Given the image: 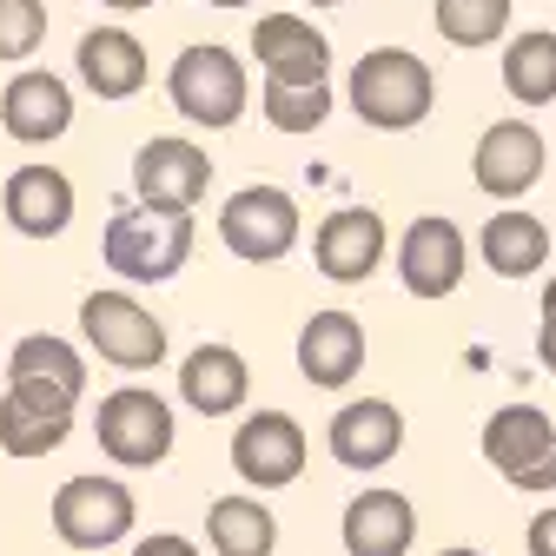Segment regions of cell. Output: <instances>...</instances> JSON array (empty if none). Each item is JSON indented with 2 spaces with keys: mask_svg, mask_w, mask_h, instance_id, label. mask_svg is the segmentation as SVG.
Here are the masks:
<instances>
[{
  "mask_svg": "<svg viewBox=\"0 0 556 556\" xmlns=\"http://www.w3.org/2000/svg\"><path fill=\"white\" fill-rule=\"evenodd\" d=\"M438 106V80L410 47H371L352 60V113L378 132H410Z\"/></svg>",
  "mask_w": 556,
  "mask_h": 556,
  "instance_id": "cell-1",
  "label": "cell"
},
{
  "mask_svg": "<svg viewBox=\"0 0 556 556\" xmlns=\"http://www.w3.org/2000/svg\"><path fill=\"white\" fill-rule=\"evenodd\" d=\"M106 265L132 286H166V278L192 258V213H160V205H119L100 239Z\"/></svg>",
  "mask_w": 556,
  "mask_h": 556,
  "instance_id": "cell-2",
  "label": "cell"
},
{
  "mask_svg": "<svg viewBox=\"0 0 556 556\" xmlns=\"http://www.w3.org/2000/svg\"><path fill=\"white\" fill-rule=\"evenodd\" d=\"M166 93H173L179 119H192L205 132H226V126H239V113L252 100V80H245V60L232 47L199 40L166 66Z\"/></svg>",
  "mask_w": 556,
  "mask_h": 556,
  "instance_id": "cell-3",
  "label": "cell"
},
{
  "mask_svg": "<svg viewBox=\"0 0 556 556\" xmlns=\"http://www.w3.org/2000/svg\"><path fill=\"white\" fill-rule=\"evenodd\" d=\"M173 431H179V425H173V404H166L153 384H119L113 397H100V417H93L100 451H106L113 464H126V470L166 464Z\"/></svg>",
  "mask_w": 556,
  "mask_h": 556,
  "instance_id": "cell-4",
  "label": "cell"
},
{
  "mask_svg": "<svg viewBox=\"0 0 556 556\" xmlns=\"http://www.w3.org/2000/svg\"><path fill=\"white\" fill-rule=\"evenodd\" d=\"M483 457H491V470L504 483H517L530 497H549L556 491V425H549V410H536V404L491 410V425H483Z\"/></svg>",
  "mask_w": 556,
  "mask_h": 556,
  "instance_id": "cell-5",
  "label": "cell"
},
{
  "mask_svg": "<svg viewBox=\"0 0 556 556\" xmlns=\"http://www.w3.org/2000/svg\"><path fill=\"white\" fill-rule=\"evenodd\" d=\"M219 239L245 265H278L299 245V199L286 186H245L219 205Z\"/></svg>",
  "mask_w": 556,
  "mask_h": 556,
  "instance_id": "cell-6",
  "label": "cell"
},
{
  "mask_svg": "<svg viewBox=\"0 0 556 556\" xmlns=\"http://www.w3.org/2000/svg\"><path fill=\"white\" fill-rule=\"evenodd\" d=\"M47 517H53V536L66 549H113L132 530V491L119 477H66L47 504Z\"/></svg>",
  "mask_w": 556,
  "mask_h": 556,
  "instance_id": "cell-7",
  "label": "cell"
},
{
  "mask_svg": "<svg viewBox=\"0 0 556 556\" xmlns=\"http://www.w3.org/2000/svg\"><path fill=\"white\" fill-rule=\"evenodd\" d=\"M80 331H87L93 352L106 365H119V371H153L166 358V325L139 299H126V292H93L80 305Z\"/></svg>",
  "mask_w": 556,
  "mask_h": 556,
  "instance_id": "cell-8",
  "label": "cell"
},
{
  "mask_svg": "<svg viewBox=\"0 0 556 556\" xmlns=\"http://www.w3.org/2000/svg\"><path fill=\"white\" fill-rule=\"evenodd\" d=\"M384 252H391V232H384L378 205H338V213H325L318 232H312V265L331 278V286H365V278L384 265Z\"/></svg>",
  "mask_w": 556,
  "mask_h": 556,
  "instance_id": "cell-9",
  "label": "cell"
},
{
  "mask_svg": "<svg viewBox=\"0 0 556 556\" xmlns=\"http://www.w3.org/2000/svg\"><path fill=\"white\" fill-rule=\"evenodd\" d=\"M464 265H470V239L457 232V219L425 213L410 219L397 239V278L410 299H451L464 286Z\"/></svg>",
  "mask_w": 556,
  "mask_h": 556,
  "instance_id": "cell-10",
  "label": "cell"
},
{
  "mask_svg": "<svg viewBox=\"0 0 556 556\" xmlns=\"http://www.w3.org/2000/svg\"><path fill=\"white\" fill-rule=\"evenodd\" d=\"M213 186V153L199 139H147L132 153V192L139 205H160V213H192L199 192Z\"/></svg>",
  "mask_w": 556,
  "mask_h": 556,
  "instance_id": "cell-11",
  "label": "cell"
},
{
  "mask_svg": "<svg viewBox=\"0 0 556 556\" xmlns=\"http://www.w3.org/2000/svg\"><path fill=\"white\" fill-rule=\"evenodd\" d=\"M549 166V147H543V132L530 119H497V126H483L477 139V153H470V179L477 192H491L497 205H517Z\"/></svg>",
  "mask_w": 556,
  "mask_h": 556,
  "instance_id": "cell-12",
  "label": "cell"
},
{
  "mask_svg": "<svg viewBox=\"0 0 556 556\" xmlns=\"http://www.w3.org/2000/svg\"><path fill=\"white\" fill-rule=\"evenodd\" d=\"M232 470L252 483V491H286V483L305 477V431L286 410H252L232 431Z\"/></svg>",
  "mask_w": 556,
  "mask_h": 556,
  "instance_id": "cell-13",
  "label": "cell"
},
{
  "mask_svg": "<svg viewBox=\"0 0 556 556\" xmlns=\"http://www.w3.org/2000/svg\"><path fill=\"white\" fill-rule=\"evenodd\" d=\"M74 404L53 384H34V378H14L8 397H0V451L8 457H47L66 444V431H74Z\"/></svg>",
  "mask_w": 556,
  "mask_h": 556,
  "instance_id": "cell-14",
  "label": "cell"
},
{
  "mask_svg": "<svg viewBox=\"0 0 556 556\" xmlns=\"http://www.w3.org/2000/svg\"><path fill=\"white\" fill-rule=\"evenodd\" d=\"M0 126H8V139H21V147H47V139H60L74 126V87H66L53 66H27V74H14L0 87Z\"/></svg>",
  "mask_w": 556,
  "mask_h": 556,
  "instance_id": "cell-15",
  "label": "cell"
},
{
  "mask_svg": "<svg viewBox=\"0 0 556 556\" xmlns=\"http://www.w3.org/2000/svg\"><path fill=\"white\" fill-rule=\"evenodd\" d=\"M331 457L344 470H384L404 451V417L384 397H358V404H338L331 410V431H325Z\"/></svg>",
  "mask_w": 556,
  "mask_h": 556,
  "instance_id": "cell-16",
  "label": "cell"
},
{
  "mask_svg": "<svg viewBox=\"0 0 556 556\" xmlns=\"http://www.w3.org/2000/svg\"><path fill=\"white\" fill-rule=\"evenodd\" d=\"M299 371L318 391H344L365 371V325L352 312H312L299 331Z\"/></svg>",
  "mask_w": 556,
  "mask_h": 556,
  "instance_id": "cell-17",
  "label": "cell"
},
{
  "mask_svg": "<svg viewBox=\"0 0 556 556\" xmlns=\"http://www.w3.org/2000/svg\"><path fill=\"white\" fill-rule=\"evenodd\" d=\"M0 213H8V226L21 239H60L74 226V179L53 166H21V173H8Z\"/></svg>",
  "mask_w": 556,
  "mask_h": 556,
  "instance_id": "cell-18",
  "label": "cell"
},
{
  "mask_svg": "<svg viewBox=\"0 0 556 556\" xmlns=\"http://www.w3.org/2000/svg\"><path fill=\"white\" fill-rule=\"evenodd\" d=\"M344 556H404L410 536H417V510L404 491H358L344 504Z\"/></svg>",
  "mask_w": 556,
  "mask_h": 556,
  "instance_id": "cell-19",
  "label": "cell"
},
{
  "mask_svg": "<svg viewBox=\"0 0 556 556\" xmlns=\"http://www.w3.org/2000/svg\"><path fill=\"white\" fill-rule=\"evenodd\" d=\"M74 66H80V87L93 100H132L139 87H147V47H139V34H126V27L80 34Z\"/></svg>",
  "mask_w": 556,
  "mask_h": 556,
  "instance_id": "cell-20",
  "label": "cell"
},
{
  "mask_svg": "<svg viewBox=\"0 0 556 556\" xmlns=\"http://www.w3.org/2000/svg\"><path fill=\"white\" fill-rule=\"evenodd\" d=\"M252 60L278 80H299V74H331V40L305 21V14H258L252 27Z\"/></svg>",
  "mask_w": 556,
  "mask_h": 556,
  "instance_id": "cell-21",
  "label": "cell"
},
{
  "mask_svg": "<svg viewBox=\"0 0 556 556\" xmlns=\"http://www.w3.org/2000/svg\"><path fill=\"white\" fill-rule=\"evenodd\" d=\"M477 258L497 278H530V271L549 265V226L536 213H523V205H497L477 232Z\"/></svg>",
  "mask_w": 556,
  "mask_h": 556,
  "instance_id": "cell-22",
  "label": "cell"
},
{
  "mask_svg": "<svg viewBox=\"0 0 556 556\" xmlns=\"http://www.w3.org/2000/svg\"><path fill=\"white\" fill-rule=\"evenodd\" d=\"M252 391V371L232 344H199V352L179 365V397L199 410V417H232Z\"/></svg>",
  "mask_w": 556,
  "mask_h": 556,
  "instance_id": "cell-23",
  "label": "cell"
},
{
  "mask_svg": "<svg viewBox=\"0 0 556 556\" xmlns=\"http://www.w3.org/2000/svg\"><path fill=\"white\" fill-rule=\"evenodd\" d=\"M504 93L517 106H549L556 100V34L523 27L504 40Z\"/></svg>",
  "mask_w": 556,
  "mask_h": 556,
  "instance_id": "cell-24",
  "label": "cell"
},
{
  "mask_svg": "<svg viewBox=\"0 0 556 556\" xmlns=\"http://www.w3.org/2000/svg\"><path fill=\"white\" fill-rule=\"evenodd\" d=\"M205 543L219 556H271L278 549V517L258 497H219L205 510Z\"/></svg>",
  "mask_w": 556,
  "mask_h": 556,
  "instance_id": "cell-25",
  "label": "cell"
},
{
  "mask_svg": "<svg viewBox=\"0 0 556 556\" xmlns=\"http://www.w3.org/2000/svg\"><path fill=\"white\" fill-rule=\"evenodd\" d=\"M258 106H265V126L278 132H318L331 119V74H299V80L265 74Z\"/></svg>",
  "mask_w": 556,
  "mask_h": 556,
  "instance_id": "cell-26",
  "label": "cell"
},
{
  "mask_svg": "<svg viewBox=\"0 0 556 556\" xmlns=\"http://www.w3.org/2000/svg\"><path fill=\"white\" fill-rule=\"evenodd\" d=\"M14 378H34V384H53V391H66V397H80V391H87V358H80L66 338L34 331V338H21L14 352H8V384H14Z\"/></svg>",
  "mask_w": 556,
  "mask_h": 556,
  "instance_id": "cell-27",
  "label": "cell"
},
{
  "mask_svg": "<svg viewBox=\"0 0 556 556\" xmlns=\"http://www.w3.org/2000/svg\"><path fill=\"white\" fill-rule=\"evenodd\" d=\"M431 21L451 47L477 53V47L510 40V0H431Z\"/></svg>",
  "mask_w": 556,
  "mask_h": 556,
  "instance_id": "cell-28",
  "label": "cell"
},
{
  "mask_svg": "<svg viewBox=\"0 0 556 556\" xmlns=\"http://www.w3.org/2000/svg\"><path fill=\"white\" fill-rule=\"evenodd\" d=\"M47 40V0H0V60H34Z\"/></svg>",
  "mask_w": 556,
  "mask_h": 556,
  "instance_id": "cell-29",
  "label": "cell"
},
{
  "mask_svg": "<svg viewBox=\"0 0 556 556\" xmlns=\"http://www.w3.org/2000/svg\"><path fill=\"white\" fill-rule=\"evenodd\" d=\"M132 556H199V543H186V536L160 530V536H139V543H132Z\"/></svg>",
  "mask_w": 556,
  "mask_h": 556,
  "instance_id": "cell-30",
  "label": "cell"
},
{
  "mask_svg": "<svg viewBox=\"0 0 556 556\" xmlns=\"http://www.w3.org/2000/svg\"><path fill=\"white\" fill-rule=\"evenodd\" d=\"M523 543H530V556H556V510H536L530 530H523Z\"/></svg>",
  "mask_w": 556,
  "mask_h": 556,
  "instance_id": "cell-31",
  "label": "cell"
},
{
  "mask_svg": "<svg viewBox=\"0 0 556 556\" xmlns=\"http://www.w3.org/2000/svg\"><path fill=\"white\" fill-rule=\"evenodd\" d=\"M536 358H543V371L556 378V312H543V325H536Z\"/></svg>",
  "mask_w": 556,
  "mask_h": 556,
  "instance_id": "cell-32",
  "label": "cell"
},
{
  "mask_svg": "<svg viewBox=\"0 0 556 556\" xmlns=\"http://www.w3.org/2000/svg\"><path fill=\"white\" fill-rule=\"evenodd\" d=\"M100 8H113V14H139V8H160V0H100Z\"/></svg>",
  "mask_w": 556,
  "mask_h": 556,
  "instance_id": "cell-33",
  "label": "cell"
},
{
  "mask_svg": "<svg viewBox=\"0 0 556 556\" xmlns=\"http://www.w3.org/2000/svg\"><path fill=\"white\" fill-rule=\"evenodd\" d=\"M543 312H556V278H549V286H543V299H536Z\"/></svg>",
  "mask_w": 556,
  "mask_h": 556,
  "instance_id": "cell-34",
  "label": "cell"
},
{
  "mask_svg": "<svg viewBox=\"0 0 556 556\" xmlns=\"http://www.w3.org/2000/svg\"><path fill=\"white\" fill-rule=\"evenodd\" d=\"M205 8H226L232 14V8H252V0H205Z\"/></svg>",
  "mask_w": 556,
  "mask_h": 556,
  "instance_id": "cell-35",
  "label": "cell"
},
{
  "mask_svg": "<svg viewBox=\"0 0 556 556\" xmlns=\"http://www.w3.org/2000/svg\"><path fill=\"white\" fill-rule=\"evenodd\" d=\"M438 556H483V549H464V543H457V549H438Z\"/></svg>",
  "mask_w": 556,
  "mask_h": 556,
  "instance_id": "cell-36",
  "label": "cell"
},
{
  "mask_svg": "<svg viewBox=\"0 0 556 556\" xmlns=\"http://www.w3.org/2000/svg\"><path fill=\"white\" fill-rule=\"evenodd\" d=\"M305 8H344V0H305Z\"/></svg>",
  "mask_w": 556,
  "mask_h": 556,
  "instance_id": "cell-37",
  "label": "cell"
}]
</instances>
